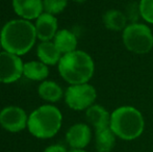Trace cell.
I'll return each mask as SVG.
<instances>
[{
  "mask_svg": "<svg viewBox=\"0 0 153 152\" xmlns=\"http://www.w3.org/2000/svg\"><path fill=\"white\" fill-rule=\"evenodd\" d=\"M72 1L76 2V3H83V2H85V0H72Z\"/></svg>",
  "mask_w": 153,
  "mask_h": 152,
  "instance_id": "cell-24",
  "label": "cell"
},
{
  "mask_svg": "<svg viewBox=\"0 0 153 152\" xmlns=\"http://www.w3.org/2000/svg\"><path fill=\"white\" fill-rule=\"evenodd\" d=\"M36 55L40 62L44 63L47 66L59 65L62 54L57 49L53 41L48 42H41L36 48Z\"/></svg>",
  "mask_w": 153,
  "mask_h": 152,
  "instance_id": "cell-13",
  "label": "cell"
},
{
  "mask_svg": "<svg viewBox=\"0 0 153 152\" xmlns=\"http://www.w3.org/2000/svg\"><path fill=\"white\" fill-rule=\"evenodd\" d=\"M44 152H68V150H67L66 147H64L62 145L54 144V145H50V146L47 147L44 150Z\"/></svg>",
  "mask_w": 153,
  "mask_h": 152,
  "instance_id": "cell-22",
  "label": "cell"
},
{
  "mask_svg": "<svg viewBox=\"0 0 153 152\" xmlns=\"http://www.w3.org/2000/svg\"><path fill=\"white\" fill-rule=\"evenodd\" d=\"M69 0H43L44 12L51 14L53 16L61 14L68 5Z\"/></svg>",
  "mask_w": 153,
  "mask_h": 152,
  "instance_id": "cell-19",
  "label": "cell"
},
{
  "mask_svg": "<svg viewBox=\"0 0 153 152\" xmlns=\"http://www.w3.org/2000/svg\"><path fill=\"white\" fill-rule=\"evenodd\" d=\"M92 129L85 123H76L66 132V141L72 149H85L91 143Z\"/></svg>",
  "mask_w": 153,
  "mask_h": 152,
  "instance_id": "cell-9",
  "label": "cell"
},
{
  "mask_svg": "<svg viewBox=\"0 0 153 152\" xmlns=\"http://www.w3.org/2000/svg\"><path fill=\"white\" fill-rule=\"evenodd\" d=\"M23 64L20 56L7 51L0 52V82L13 83L23 76Z\"/></svg>",
  "mask_w": 153,
  "mask_h": 152,
  "instance_id": "cell-7",
  "label": "cell"
},
{
  "mask_svg": "<svg viewBox=\"0 0 153 152\" xmlns=\"http://www.w3.org/2000/svg\"><path fill=\"white\" fill-rule=\"evenodd\" d=\"M53 43L57 47L62 54H67V53L73 52L77 50V37L73 31L69 29H61L56 33Z\"/></svg>",
  "mask_w": 153,
  "mask_h": 152,
  "instance_id": "cell-16",
  "label": "cell"
},
{
  "mask_svg": "<svg viewBox=\"0 0 153 152\" xmlns=\"http://www.w3.org/2000/svg\"><path fill=\"white\" fill-rule=\"evenodd\" d=\"M109 127L117 138L123 141H133L143 134L145 119L137 108L122 105L111 112Z\"/></svg>",
  "mask_w": 153,
  "mask_h": 152,
  "instance_id": "cell-3",
  "label": "cell"
},
{
  "mask_svg": "<svg viewBox=\"0 0 153 152\" xmlns=\"http://www.w3.org/2000/svg\"><path fill=\"white\" fill-rule=\"evenodd\" d=\"M124 14L126 15L127 20L129 23L139 22L141 17V12H140V4L139 2H130L125 7Z\"/></svg>",
  "mask_w": 153,
  "mask_h": 152,
  "instance_id": "cell-21",
  "label": "cell"
},
{
  "mask_svg": "<svg viewBox=\"0 0 153 152\" xmlns=\"http://www.w3.org/2000/svg\"><path fill=\"white\" fill-rule=\"evenodd\" d=\"M141 17L146 23L153 24V0H140Z\"/></svg>",
  "mask_w": 153,
  "mask_h": 152,
  "instance_id": "cell-20",
  "label": "cell"
},
{
  "mask_svg": "<svg viewBox=\"0 0 153 152\" xmlns=\"http://www.w3.org/2000/svg\"><path fill=\"white\" fill-rule=\"evenodd\" d=\"M102 21L105 28L111 31H123L128 25V20L124 12L116 8L106 10L102 16Z\"/></svg>",
  "mask_w": 153,
  "mask_h": 152,
  "instance_id": "cell-14",
  "label": "cell"
},
{
  "mask_svg": "<svg viewBox=\"0 0 153 152\" xmlns=\"http://www.w3.org/2000/svg\"><path fill=\"white\" fill-rule=\"evenodd\" d=\"M49 75V68L40 61H31L24 63L23 76L34 81H44Z\"/></svg>",
  "mask_w": 153,
  "mask_h": 152,
  "instance_id": "cell-18",
  "label": "cell"
},
{
  "mask_svg": "<svg viewBox=\"0 0 153 152\" xmlns=\"http://www.w3.org/2000/svg\"><path fill=\"white\" fill-rule=\"evenodd\" d=\"M38 94L43 100L54 103L62 98L65 95L62 87L53 80H44L38 87Z\"/></svg>",
  "mask_w": 153,
  "mask_h": 152,
  "instance_id": "cell-17",
  "label": "cell"
},
{
  "mask_svg": "<svg viewBox=\"0 0 153 152\" xmlns=\"http://www.w3.org/2000/svg\"><path fill=\"white\" fill-rule=\"evenodd\" d=\"M28 116L20 106L10 105L0 112V125L10 132H20L27 127Z\"/></svg>",
  "mask_w": 153,
  "mask_h": 152,
  "instance_id": "cell-8",
  "label": "cell"
},
{
  "mask_svg": "<svg viewBox=\"0 0 153 152\" xmlns=\"http://www.w3.org/2000/svg\"><path fill=\"white\" fill-rule=\"evenodd\" d=\"M57 68L62 78L70 85L89 82L95 73L94 59L88 52L78 49L62 54Z\"/></svg>",
  "mask_w": 153,
  "mask_h": 152,
  "instance_id": "cell-2",
  "label": "cell"
},
{
  "mask_svg": "<svg viewBox=\"0 0 153 152\" xmlns=\"http://www.w3.org/2000/svg\"><path fill=\"white\" fill-rule=\"evenodd\" d=\"M62 123L61 110L52 104H44L28 116L27 128L36 138L50 139L59 131Z\"/></svg>",
  "mask_w": 153,
  "mask_h": 152,
  "instance_id": "cell-4",
  "label": "cell"
},
{
  "mask_svg": "<svg viewBox=\"0 0 153 152\" xmlns=\"http://www.w3.org/2000/svg\"><path fill=\"white\" fill-rule=\"evenodd\" d=\"M55 16L48 13H43L36 20V38L42 42H48L54 39L56 33L59 31V24Z\"/></svg>",
  "mask_w": 153,
  "mask_h": 152,
  "instance_id": "cell-10",
  "label": "cell"
},
{
  "mask_svg": "<svg viewBox=\"0 0 153 152\" xmlns=\"http://www.w3.org/2000/svg\"><path fill=\"white\" fill-rule=\"evenodd\" d=\"M125 48L135 54H146L153 49V33L147 24L141 22L128 23L122 31Z\"/></svg>",
  "mask_w": 153,
  "mask_h": 152,
  "instance_id": "cell-5",
  "label": "cell"
},
{
  "mask_svg": "<svg viewBox=\"0 0 153 152\" xmlns=\"http://www.w3.org/2000/svg\"><path fill=\"white\" fill-rule=\"evenodd\" d=\"M85 119L96 129L108 127L111 123V114L100 104H93L85 110Z\"/></svg>",
  "mask_w": 153,
  "mask_h": 152,
  "instance_id": "cell-12",
  "label": "cell"
},
{
  "mask_svg": "<svg viewBox=\"0 0 153 152\" xmlns=\"http://www.w3.org/2000/svg\"><path fill=\"white\" fill-rule=\"evenodd\" d=\"M117 136L111 127L95 130V148L97 152H111L115 148Z\"/></svg>",
  "mask_w": 153,
  "mask_h": 152,
  "instance_id": "cell-15",
  "label": "cell"
},
{
  "mask_svg": "<svg viewBox=\"0 0 153 152\" xmlns=\"http://www.w3.org/2000/svg\"><path fill=\"white\" fill-rule=\"evenodd\" d=\"M65 102L69 108L77 112L87 110L90 106L95 104L97 98V91L91 83L69 85L65 91Z\"/></svg>",
  "mask_w": 153,
  "mask_h": 152,
  "instance_id": "cell-6",
  "label": "cell"
},
{
  "mask_svg": "<svg viewBox=\"0 0 153 152\" xmlns=\"http://www.w3.org/2000/svg\"><path fill=\"white\" fill-rule=\"evenodd\" d=\"M2 47V45H1V41H0V48Z\"/></svg>",
  "mask_w": 153,
  "mask_h": 152,
  "instance_id": "cell-25",
  "label": "cell"
},
{
  "mask_svg": "<svg viewBox=\"0 0 153 152\" xmlns=\"http://www.w3.org/2000/svg\"><path fill=\"white\" fill-rule=\"evenodd\" d=\"M68 152H88V151H85V149H72V150Z\"/></svg>",
  "mask_w": 153,
  "mask_h": 152,
  "instance_id": "cell-23",
  "label": "cell"
},
{
  "mask_svg": "<svg viewBox=\"0 0 153 152\" xmlns=\"http://www.w3.org/2000/svg\"><path fill=\"white\" fill-rule=\"evenodd\" d=\"M36 39L34 24L24 19L8 21L0 31V41L4 51L18 56L30 51Z\"/></svg>",
  "mask_w": 153,
  "mask_h": 152,
  "instance_id": "cell-1",
  "label": "cell"
},
{
  "mask_svg": "<svg viewBox=\"0 0 153 152\" xmlns=\"http://www.w3.org/2000/svg\"><path fill=\"white\" fill-rule=\"evenodd\" d=\"M12 5L17 16L27 21L36 20L44 13L43 0H13Z\"/></svg>",
  "mask_w": 153,
  "mask_h": 152,
  "instance_id": "cell-11",
  "label": "cell"
}]
</instances>
